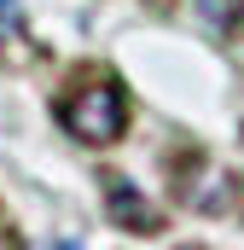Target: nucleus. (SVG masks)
Returning <instances> with one entry per match:
<instances>
[{"label":"nucleus","instance_id":"obj_3","mask_svg":"<svg viewBox=\"0 0 244 250\" xmlns=\"http://www.w3.org/2000/svg\"><path fill=\"white\" fill-rule=\"evenodd\" d=\"M198 12H203V18H215V23H227V29L244 23V0H198Z\"/></svg>","mask_w":244,"mask_h":250},{"label":"nucleus","instance_id":"obj_2","mask_svg":"<svg viewBox=\"0 0 244 250\" xmlns=\"http://www.w3.org/2000/svg\"><path fill=\"white\" fill-rule=\"evenodd\" d=\"M105 204H111V221L128 227V233H157L163 227V215L145 204V192H134L122 175H105Z\"/></svg>","mask_w":244,"mask_h":250},{"label":"nucleus","instance_id":"obj_1","mask_svg":"<svg viewBox=\"0 0 244 250\" xmlns=\"http://www.w3.org/2000/svg\"><path fill=\"white\" fill-rule=\"evenodd\" d=\"M59 123L87 140V146H111L128 134V93H122L111 76H93V82H76L59 99Z\"/></svg>","mask_w":244,"mask_h":250}]
</instances>
